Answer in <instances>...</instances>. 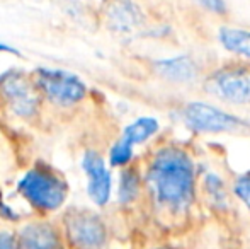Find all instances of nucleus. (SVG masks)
Segmentation results:
<instances>
[{
  "label": "nucleus",
  "instance_id": "f03ea898",
  "mask_svg": "<svg viewBox=\"0 0 250 249\" xmlns=\"http://www.w3.org/2000/svg\"><path fill=\"white\" fill-rule=\"evenodd\" d=\"M19 193L34 208L53 212L65 203L66 183L48 167H34L19 181Z\"/></svg>",
  "mask_w": 250,
  "mask_h": 249
},
{
  "label": "nucleus",
  "instance_id": "f257e3e1",
  "mask_svg": "<svg viewBox=\"0 0 250 249\" xmlns=\"http://www.w3.org/2000/svg\"><path fill=\"white\" fill-rule=\"evenodd\" d=\"M153 196L172 212H184L194 202L196 174L192 159L179 147H164L151 157L146 173Z\"/></svg>",
  "mask_w": 250,
  "mask_h": 249
},
{
  "label": "nucleus",
  "instance_id": "4468645a",
  "mask_svg": "<svg viewBox=\"0 0 250 249\" xmlns=\"http://www.w3.org/2000/svg\"><path fill=\"white\" fill-rule=\"evenodd\" d=\"M140 193V176L135 169H125L121 173V181H119L118 200L121 203H131L136 200Z\"/></svg>",
  "mask_w": 250,
  "mask_h": 249
},
{
  "label": "nucleus",
  "instance_id": "ddd939ff",
  "mask_svg": "<svg viewBox=\"0 0 250 249\" xmlns=\"http://www.w3.org/2000/svg\"><path fill=\"white\" fill-rule=\"evenodd\" d=\"M158 132V121L155 118H150V116H143V118H138L135 120L131 125H128L123 132V136L121 138L125 142H128L129 145H138V143H143L153 136L155 133Z\"/></svg>",
  "mask_w": 250,
  "mask_h": 249
},
{
  "label": "nucleus",
  "instance_id": "f8f14e48",
  "mask_svg": "<svg viewBox=\"0 0 250 249\" xmlns=\"http://www.w3.org/2000/svg\"><path fill=\"white\" fill-rule=\"evenodd\" d=\"M218 41L227 51L250 60V29L221 26L218 29Z\"/></svg>",
  "mask_w": 250,
  "mask_h": 249
},
{
  "label": "nucleus",
  "instance_id": "1a4fd4ad",
  "mask_svg": "<svg viewBox=\"0 0 250 249\" xmlns=\"http://www.w3.org/2000/svg\"><path fill=\"white\" fill-rule=\"evenodd\" d=\"M83 171L87 174V191L89 196L96 205H105L109 202V196H111V173L105 167L104 159L94 150L85 152L82 160Z\"/></svg>",
  "mask_w": 250,
  "mask_h": 249
},
{
  "label": "nucleus",
  "instance_id": "423d86ee",
  "mask_svg": "<svg viewBox=\"0 0 250 249\" xmlns=\"http://www.w3.org/2000/svg\"><path fill=\"white\" fill-rule=\"evenodd\" d=\"M36 87L51 103L58 106H72L82 101L87 87L77 75L65 70L40 68L36 70Z\"/></svg>",
  "mask_w": 250,
  "mask_h": 249
},
{
  "label": "nucleus",
  "instance_id": "39448f33",
  "mask_svg": "<svg viewBox=\"0 0 250 249\" xmlns=\"http://www.w3.org/2000/svg\"><path fill=\"white\" fill-rule=\"evenodd\" d=\"M182 121L189 130L198 133H225L245 128L247 123L213 104L192 101L182 110Z\"/></svg>",
  "mask_w": 250,
  "mask_h": 249
},
{
  "label": "nucleus",
  "instance_id": "9b49d317",
  "mask_svg": "<svg viewBox=\"0 0 250 249\" xmlns=\"http://www.w3.org/2000/svg\"><path fill=\"white\" fill-rule=\"evenodd\" d=\"M155 70L160 77L172 82H191L198 77L199 67L189 55H179L172 58H162L153 63Z\"/></svg>",
  "mask_w": 250,
  "mask_h": 249
},
{
  "label": "nucleus",
  "instance_id": "dca6fc26",
  "mask_svg": "<svg viewBox=\"0 0 250 249\" xmlns=\"http://www.w3.org/2000/svg\"><path fill=\"white\" fill-rule=\"evenodd\" d=\"M233 189H235V195L238 196V200L250 210V171L242 174L240 178H237Z\"/></svg>",
  "mask_w": 250,
  "mask_h": 249
},
{
  "label": "nucleus",
  "instance_id": "f3484780",
  "mask_svg": "<svg viewBox=\"0 0 250 249\" xmlns=\"http://www.w3.org/2000/svg\"><path fill=\"white\" fill-rule=\"evenodd\" d=\"M189 2L199 5L206 12L214 14V16H225L228 12L227 0H189Z\"/></svg>",
  "mask_w": 250,
  "mask_h": 249
},
{
  "label": "nucleus",
  "instance_id": "6ab92c4d",
  "mask_svg": "<svg viewBox=\"0 0 250 249\" xmlns=\"http://www.w3.org/2000/svg\"><path fill=\"white\" fill-rule=\"evenodd\" d=\"M0 249H21V239L10 232H0Z\"/></svg>",
  "mask_w": 250,
  "mask_h": 249
},
{
  "label": "nucleus",
  "instance_id": "9d476101",
  "mask_svg": "<svg viewBox=\"0 0 250 249\" xmlns=\"http://www.w3.org/2000/svg\"><path fill=\"white\" fill-rule=\"evenodd\" d=\"M19 239L21 249H65L58 230L46 222L27 224Z\"/></svg>",
  "mask_w": 250,
  "mask_h": 249
},
{
  "label": "nucleus",
  "instance_id": "a211bd4d",
  "mask_svg": "<svg viewBox=\"0 0 250 249\" xmlns=\"http://www.w3.org/2000/svg\"><path fill=\"white\" fill-rule=\"evenodd\" d=\"M223 181H220L216 176H208L206 178V188H208V191L213 195V198H216V200H223L225 198V191H223Z\"/></svg>",
  "mask_w": 250,
  "mask_h": 249
},
{
  "label": "nucleus",
  "instance_id": "6e6552de",
  "mask_svg": "<svg viewBox=\"0 0 250 249\" xmlns=\"http://www.w3.org/2000/svg\"><path fill=\"white\" fill-rule=\"evenodd\" d=\"M102 16L105 26L123 36L140 34L146 27L145 10L136 0H104Z\"/></svg>",
  "mask_w": 250,
  "mask_h": 249
},
{
  "label": "nucleus",
  "instance_id": "0eeeda50",
  "mask_svg": "<svg viewBox=\"0 0 250 249\" xmlns=\"http://www.w3.org/2000/svg\"><path fill=\"white\" fill-rule=\"evenodd\" d=\"M0 94L9 110L19 118L34 116L40 108L36 84L17 70H9L0 75Z\"/></svg>",
  "mask_w": 250,
  "mask_h": 249
},
{
  "label": "nucleus",
  "instance_id": "7ed1b4c3",
  "mask_svg": "<svg viewBox=\"0 0 250 249\" xmlns=\"http://www.w3.org/2000/svg\"><path fill=\"white\" fill-rule=\"evenodd\" d=\"M206 91L228 103H250V63H228L206 79Z\"/></svg>",
  "mask_w": 250,
  "mask_h": 249
},
{
  "label": "nucleus",
  "instance_id": "2eb2a0df",
  "mask_svg": "<svg viewBox=\"0 0 250 249\" xmlns=\"http://www.w3.org/2000/svg\"><path fill=\"white\" fill-rule=\"evenodd\" d=\"M133 157V145H129L128 142H125L123 138H119L118 142L112 145L111 152H109V160L112 166L121 167L131 160Z\"/></svg>",
  "mask_w": 250,
  "mask_h": 249
},
{
  "label": "nucleus",
  "instance_id": "20e7f679",
  "mask_svg": "<svg viewBox=\"0 0 250 249\" xmlns=\"http://www.w3.org/2000/svg\"><path fill=\"white\" fill-rule=\"evenodd\" d=\"M66 241L75 249H102L107 230L99 215L87 208H72L63 217Z\"/></svg>",
  "mask_w": 250,
  "mask_h": 249
}]
</instances>
